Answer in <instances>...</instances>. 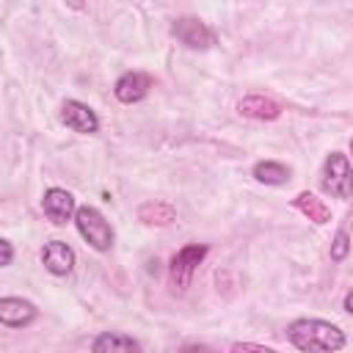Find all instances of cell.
I'll return each instance as SVG.
<instances>
[{"label": "cell", "instance_id": "16", "mask_svg": "<svg viewBox=\"0 0 353 353\" xmlns=\"http://www.w3.org/2000/svg\"><path fill=\"white\" fill-rule=\"evenodd\" d=\"M347 251H350V234L345 229H339L334 234V240H331V259L334 262H342L347 256Z\"/></svg>", "mask_w": 353, "mask_h": 353}, {"label": "cell", "instance_id": "8", "mask_svg": "<svg viewBox=\"0 0 353 353\" xmlns=\"http://www.w3.org/2000/svg\"><path fill=\"white\" fill-rule=\"evenodd\" d=\"M41 210H44V215H47L52 223H66L69 218H74L77 204H74V196H72L69 190H63V188H50V190H44Z\"/></svg>", "mask_w": 353, "mask_h": 353}, {"label": "cell", "instance_id": "5", "mask_svg": "<svg viewBox=\"0 0 353 353\" xmlns=\"http://www.w3.org/2000/svg\"><path fill=\"white\" fill-rule=\"evenodd\" d=\"M171 33H174L176 41L185 44L188 50H210V47L215 44V33H212L204 22H199V19H193V17L174 19Z\"/></svg>", "mask_w": 353, "mask_h": 353}, {"label": "cell", "instance_id": "18", "mask_svg": "<svg viewBox=\"0 0 353 353\" xmlns=\"http://www.w3.org/2000/svg\"><path fill=\"white\" fill-rule=\"evenodd\" d=\"M234 350H262V353H270V347H262V345H251V342H237Z\"/></svg>", "mask_w": 353, "mask_h": 353}, {"label": "cell", "instance_id": "12", "mask_svg": "<svg viewBox=\"0 0 353 353\" xmlns=\"http://www.w3.org/2000/svg\"><path fill=\"white\" fill-rule=\"evenodd\" d=\"M94 353H130V350H141V342H135L127 334H116V331H105L91 342Z\"/></svg>", "mask_w": 353, "mask_h": 353}, {"label": "cell", "instance_id": "7", "mask_svg": "<svg viewBox=\"0 0 353 353\" xmlns=\"http://www.w3.org/2000/svg\"><path fill=\"white\" fill-rule=\"evenodd\" d=\"M39 317V309L25 298H0V323L6 328H25Z\"/></svg>", "mask_w": 353, "mask_h": 353}, {"label": "cell", "instance_id": "13", "mask_svg": "<svg viewBox=\"0 0 353 353\" xmlns=\"http://www.w3.org/2000/svg\"><path fill=\"white\" fill-rule=\"evenodd\" d=\"M138 218L149 226H168L176 221V210L165 201H146L138 207Z\"/></svg>", "mask_w": 353, "mask_h": 353}, {"label": "cell", "instance_id": "20", "mask_svg": "<svg viewBox=\"0 0 353 353\" xmlns=\"http://www.w3.org/2000/svg\"><path fill=\"white\" fill-rule=\"evenodd\" d=\"M350 152H353V138H350Z\"/></svg>", "mask_w": 353, "mask_h": 353}, {"label": "cell", "instance_id": "15", "mask_svg": "<svg viewBox=\"0 0 353 353\" xmlns=\"http://www.w3.org/2000/svg\"><path fill=\"white\" fill-rule=\"evenodd\" d=\"M254 179L265 182V185H284L290 179V168L276 160H259L254 165Z\"/></svg>", "mask_w": 353, "mask_h": 353}, {"label": "cell", "instance_id": "14", "mask_svg": "<svg viewBox=\"0 0 353 353\" xmlns=\"http://www.w3.org/2000/svg\"><path fill=\"white\" fill-rule=\"evenodd\" d=\"M295 207H298L309 221H314V223H328V221H331L328 204H325L323 199H317L314 193H309V190H303V193L295 196Z\"/></svg>", "mask_w": 353, "mask_h": 353}, {"label": "cell", "instance_id": "4", "mask_svg": "<svg viewBox=\"0 0 353 353\" xmlns=\"http://www.w3.org/2000/svg\"><path fill=\"white\" fill-rule=\"evenodd\" d=\"M207 256V245H199V243H190V245H182L174 256H171V268H168V279H171V287L174 290H188L190 281H193V273L196 268L201 265V259Z\"/></svg>", "mask_w": 353, "mask_h": 353}, {"label": "cell", "instance_id": "6", "mask_svg": "<svg viewBox=\"0 0 353 353\" xmlns=\"http://www.w3.org/2000/svg\"><path fill=\"white\" fill-rule=\"evenodd\" d=\"M61 121L72 130V132H80V135H94L99 130V119L97 113L80 102V99H66L61 105Z\"/></svg>", "mask_w": 353, "mask_h": 353}, {"label": "cell", "instance_id": "17", "mask_svg": "<svg viewBox=\"0 0 353 353\" xmlns=\"http://www.w3.org/2000/svg\"><path fill=\"white\" fill-rule=\"evenodd\" d=\"M11 259H14V248H11V243H8V240H0V265L8 268Z\"/></svg>", "mask_w": 353, "mask_h": 353}, {"label": "cell", "instance_id": "1", "mask_svg": "<svg viewBox=\"0 0 353 353\" xmlns=\"http://www.w3.org/2000/svg\"><path fill=\"white\" fill-rule=\"evenodd\" d=\"M287 339L303 353H334L345 347V334L339 325L317 317H301L287 325Z\"/></svg>", "mask_w": 353, "mask_h": 353}, {"label": "cell", "instance_id": "11", "mask_svg": "<svg viewBox=\"0 0 353 353\" xmlns=\"http://www.w3.org/2000/svg\"><path fill=\"white\" fill-rule=\"evenodd\" d=\"M237 110H240V116H245V119H259V121H273V119H279V105L273 102V99H268V97H262V94H248V97H243L240 102H237Z\"/></svg>", "mask_w": 353, "mask_h": 353}, {"label": "cell", "instance_id": "10", "mask_svg": "<svg viewBox=\"0 0 353 353\" xmlns=\"http://www.w3.org/2000/svg\"><path fill=\"white\" fill-rule=\"evenodd\" d=\"M149 85H152L149 74H143V72H127V74H121V77L116 80L113 94H116L119 102L132 105V102H141V99L146 97Z\"/></svg>", "mask_w": 353, "mask_h": 353}, {"label": "cell", "instance_id": "9", "mask_svg": "<svg viewBox=\"0 0 353 353\" xmlns=\"http://www.w3.org/2000/svg\"><path fill=\"white\" fill-rule=\"evenodd\" d=\"M41 265L52 273V276H69L74 270V251L69 243L63 240H50L41 248Z\"/></svg>", "mask_w": 353, "mask_h": 353}, {"label": "cell", "instance_id": "3", "mask_svg": "<svg viewBox=\"0 0 353 353\" xmlns=\"http://www.w3.org/2000/svg\"><path fill=\"white\" fill-rule=\"evenodd\" d=\"M320 185L328 196L334 199H350L353 196V165L347 160V154L342 152H331L323 163V176Z\"/></svg>", "mask_w": 353, "mask_h": 353}, {"label": "cell", "instance_id": "2", "mask_svg": "<svg viewBox=\"0 0 353 353\" xmlns=\"http://www.w3.org/2000/svg\"><path fill=\"white\" fill-rule=\"evenodd\" d=\"M74 226L80 232V237L94 248V251H110L113 245V226L105 221V215L97 207H77L74 212Z\"/></svg>", "mask_w": 353, "mask_h": 353}, {"label": "cell", "instance_id": "19", "mask_svg": "<svg viewBox=\"0 0 353 353\" xmlns=\"http://www.w3.org/2000/svg\"><path fill=\"white\" fill-rule=\"evenodd\" d=\"M342 306H345V312H347V314H353V290H350V292L345 295V301H342Z\"/></svg>", "mask_w": 353, "mask_h": 353}]
</instances>
